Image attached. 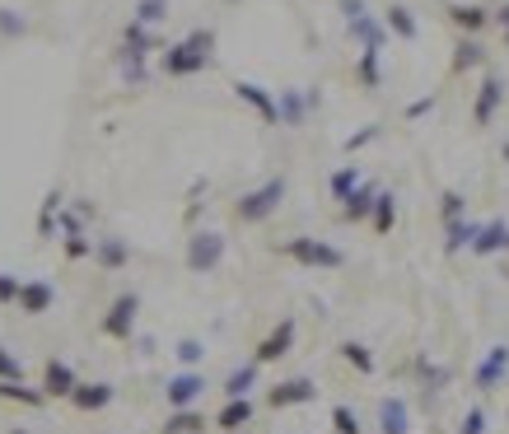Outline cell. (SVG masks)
Returning <instances> with one entry per match:
<instances>
[{"label": "cell", "mask_w": 509, "mask_h": 434, "mask_svg": "<svg viewBox=\"0 0 509 434\" xmlns=\"http://www.w3.org/2000/svg\"><path fill=\"white\" fill-rule=\"evenodd\" d=\"M211 47H215V33H211V28H197V33H187L182 43H173V47L160 57V70L169 75V80L202 75V70L211 66Z\"/></svg>", "instance_id": "6da1fadb"}, {"label": "cell", "mask_w": 509, "mask_h": 434, "mask_svg": "<svg viewBox=\"0 0 509 434\" xmlns=\"http://www.w3.org/2000/svg\"><path fill=\"white\" fill-rule=\"evenodd\" d=\"M286 196H290L286 178H266V182H257L253 191H244L239 202H234V220H239V224H266L271 215L281 211Z\"/></svg>", "instance_id": "7a4b0ae2"}, {"label": "cell", "mask_w": 509, "mask_h": 434, "mask_svg": "<svg viewBox=\"0 0 509 434\" xmlns=\"http://www.w3.org/2000/svg\"><path fill=\"white\" fill-rule=\"evenodd\" d=\"M276 253L308 266V271H341L346 266V253L337 243H327V239H313V233H295V239L276 243Z\"/></svg>", "instance_id": "3957f363"}, {"label": "cell", "mask_w": 509, "mask_h": 434, "mask_svg": "<svg viewBox=\"0 0 509 434\" xmlns=\"http://www.w3.org/2000/svg\"><path fill=\"white\" fill-rule=\"evenodd\" d=\"M224 253H229V239H224V233L197 229V233L187 239V271H192V275H211V271H220Z\"/></svg>", "instance_id": "277c9868"}, {"label": "cell", "mask_w": 509, "mask_h": 434, "mask_svg": "<svg viewBox=\"0 0 509 434\" xmlns=\"http://www.w3.org/2000/svg\"><path fill=\"white\" fill-rule=\"evenodd\" d=\"M136 323H140V294L136 290H127V294H117L112 304H108V313H103V336L108 341H131L136 336Z\"/></svg>", "instance_id": "5b68a950"}, {"label": "cell", "mask_w": 509, "mask_h": 434, "mask_svg": "<svg viewBox=\"0 0 509 434\" xmlns=\"http://www.w3.org/2000/svg\"><path fill=\"white\" fill-rule=\"evenodd\" d=\"M295 336H299V323L286 313V318H281L276 327H271V332L257 341V350H253V365L262 369V365H276V360H286V355L295 350Z\"/></svg>", "instance_id": "8992f818"}, {"label": "cell", "mask_w": 509, "mask_h": 434, "mask_svg": "<svg viewBox=\"0 0 509 434\" xmlns=\"http://www.w3.org/2000/svg\"><path fill=\"white\" fill-rule=\"evenodd\" d=\"M341 15H346V28L360 47H379L383 52V24L365 10V0H341Z\"/></svg>", "instance_id": "52a82bcc"}, {"label": "cell", "mask_w": 509, "mask_h": 434, "mask_svg": "<svg viewBox=\"0 0 509 434\" xmlns=\"http://www.w3.org/2000/svg\"><path fill=\"white\" fill-rule=\"evenodd\" d=\"M313 398H318V383H313V378H286V383H276V388H266V407H271V411L308 407Z\"/></svg>", "instance_id": "ba28073f"}, {"label": "cell", "mask_w": 509, "mask_h": 434, "mask_svg": "<svg viewBox=\"0 0 509 434\" xmlns=\"http://www.w3.org/2000/svg\"><path fill=\"white\" fill-rule=\"evenodd\" d=\"M504 378H509V346L500 341V346H491V350L482 355L473 383H477V392H495V388H504Z\"/></svg>", "instance_id": "9c48e42d"}, {"label": "cell", "mask_w": 509, "mask_h": 434, "mask_svg": "<svg viewBox=\"0 0 509 434\" xmlns=\"http://www.w3.org/2000/svg\"><path fill=\"white\" fill-rule=\"evenodd\" d=\"M202 392H206V378H202L197 369H182V374H173V378H169L164 402H169L173 411H187V407H197Z\"/></svg>", "instance_id": "30bf717a"}, {"label": "cell", "mask_w": 509, "mask_h": 434, "mask_svg": "<svg viewBox=\"0 0 509 434\" xmlns=\"http://www.w3.org/2000/svg\"><path fill=\"white\" fill-rule=\"evenodd\" d=\"M75 411H85V416H94V411H108L112 402H117V388L112 383H75V392H70V398H66Z\"/></svg>", "instance_id": "8fae6325"}, {"label": "cell", "mask_w": 509, "mask_h": 434, "mask_svg": "<svg viewBox=\"0 0 509 434\" xmlns=\"http://www.w3.org/2000/svg\"><path fill=\"white\" fill-rule=\"evenodd\" d=\"M75 383H80V374H75L61 355H52V360L43 365V398L52 402V398H70L75 392Z\"/></svg>", "instance_id": "7c38bea8"}, {"label": "cell", "mask_w": 509, "mask_h": 434, "mask_svg": "<svg viewBox=\"0 0 509 434\" xmlns=\"http://www.w3.org/2000/svg\"><path fill=\"white\" fill-rule=\"evenodd\" d=\"M234 94H239V103H248L266 127L281 122V117H276V94H271V89H262V85H253V80H234Z\"/></svg>", "instance_id": "4fadbf2b"}, {"label": "cell", "mask_w": 509, "mask_h": 434, "mask_svg": "<svg viewBox=\"0 0 509 434\" xmlns=\"http://www.w3.org/2000/svg\"><path fill=\"white\" fill-rule=\"evenodd\" d=\"M52 299H57L52 281H24V285H19L15 308L24 313V318H37V313H47V308H52Z\"/></svg>", "instance_id": "5bb4252c"}, {"label": "cell", "mask_w": 509, "mask_h": 434, "mask_svg": "<svg viewBox=\"0 0 509 434\" xmlns=\"http://www.w3.org/2000/svg\"><path fill=\"white\" fill-rule=\"evenodd\" d=\"M500 103H504V85L495 80V75H486L482 89H477V103H473V122L477 127H491L495 112H500Z\"/></svg>", "instance_id": "9a60e30c"}, {"label": "cell", "mask_w": 509, "mask_h": 434, "mask_svg": "<svg viewBox=\"0 0 509 434\" xmlns=\"http://www.w3.org/2000/svg\"><path fill=\"white\" fill-rule=\"evenodd\" d=\"M504 248H509V224H504V220H486V224H477V239H473V248H467V253L495 257V253H504Z\"/></svg>", "instance_id": "2e32d148"}, {"label": "cell", "mask_w": 509, "mask_h": 434, "mask_svg": "<svg viewBox=\"0 0 509 434\" xmlns=\"http://www.w3.org/2000/svg\"><path fill=\"white\" fill-rule=\"evenodd\" d=\"M253 416H257L253 398H234V402H224V407H220V416H215L211 425H215V429H224V434H239L244 425H253Z\"/></svg>", "instance_id": "e0dca14e"}, {"label": "cell", "mask_w": 509, "mask_h": 434, "mask_svg": "<svg viewBox=\"0 0 509 434\" xmlns=\"http://www.w3.org/2000/svg\"><path fill=\"white\" fill-rule=\"evenodd\" d=\"M379 429L383 434H411V407H407V398H383L379 402Z\"/></svg>", "instance_id": "ac0fdd59"}, {"label": "cell", "mask_w": 509, "mask_h": 434, "mask_svg": "<svg viewBox=\"0 0 509 434\" xmlns=\"http://www.w3.org/2000/svg\"><path fill=\"white\" fill-rule=\"evenodd\" d=\"M94 262H99L103 271H122V266L131 262L127 239H117V233H103V239H94Z\"/></svg>", "instance_id": "d6986e66"}, {"label": "cell", "mask_w": 509, "mask_h": 434, "mask_svg": "<svg viewBox=\"0 0 509 434\" xmlns=\"http://www.w3.org/2000/svg\"><path fill=\"white\" fill-rule=\"evenodd\" d=\"M337 355H341V360H346L350 369H356L360 378H374V369H379L374 350H369L365 341H341V346H337Z\"/></svg>", "instance_id": "ffe728a7"}, {"label": "cell", "mask_w": 509, "mask_h": 434, "mask_svg": "<svg viewBox=\"0 0 509 434\" xmlns=\"http://www.w3.org/2000/svg\"><path fill=\"white\" fill-rule=\"evenodd\" d=\"M473 239H477V220H449L444 224V253L449 257H458L462 248H473Z\"/></svg>", "instance_id": "44dd1931"}, {"label": "cell", "mask_w": 509, "mask_h": 434, "mask_svg": "<svg viewBox=\"0 0 509 434\" xmlns=\"http://www.w3.org/2000/svg\"><path fill=\"white\" fill-rule=\"evenodd\" d=\"M327 187H332V202H350V196H356V191L365 187V173H360L356 164H341V169L332 173V182H327Z\"/></svg>", "instance_id": "7402d4cb"}, {"label": "cell", "mask_w": 509, "mask_h": 434, "mask_svg": "<svg viewBox=\"0 0 509 434\" xmlns=\"http://www.w3.org/2000/svg\"><path fill=\"white\" fill-rule=\"evenodd\" d=\"M276 117H281V127H299L304 117H308V98L299 89H281L276 98Z\"/></svg>", "instance_id": "603a6c76"}, {"label": "cell", "mask_w": 509, "mask_h": 434, "mask_svg": "<svg viewBox=\"0 0 509 434\" xmlns=\"http://www.w3.org/2000/svg\"><path fill=\"white\" fill-rule=\"evenodd\" d=\"M61 206H66V196H61V191H47L43 211H37V239H43V243H52V239H57V220H61Z\"/></svg>", "instance_id": "cb8c5ba5"}, {"label": "cell", "mask_w": 509, "mask_h": 434, "mask_svg": "<svg viewBox=\"0 0 509 434\" xmlns=\"http://www.w3.org/2000/svg\"><path fill=\"white\" fill-rule=\"evenodd\" d=\"M383 28H393L402 43H416V33H421V24H416V15L407 5H388L383 10Z\"/></svg>", "instance_id": "d4e9b609"}, {"label": "cell", "mask_w": 509, "mask_h": 434, "mask_svg": "<svg viewBox=\"0 0 509 434\" xmlns=\"http://www.w3.org/2000/svg\"><path fill=\"white\" fill-rule=\"evenodd\" d=\"M257 374H262V369H257L253 360H248V365H239V369H234V374L224 378V402H234V398H248V392L257 388Z\"/></svg>", "instance_id": "484cf974"}, {"label": "cell", "mask_w": 509, "mask_h": 434, "mask_svg": "<svg viewBox=\"0 0 509 434\" xmlns=\"http://www.w3.org/2000/svg\"><path fill=\"white\" fill-rule=\"evenodd\" d=\"M369 224H374V233H388V229L398 224V196H393V191H379V196H374Z\"/></svg>", "instance_id": "4316f807"}, {"label": "cell", "mask_w": 509, "mask_h": 434, "mask_svg": "<svg viewBox=\"0 0 509 434\" xmlns=\"http://www.w3.org/2000/svg\"><path fill=\"white\" fill-rule=\"evenodd\" d=\"M160 434H206V416H202L197 407L173 411V416L164 420V429H160Z\"/></svg>", "instance_id": "83f0119b"}, {"label": "cell", "mask_w": 509, "mask_h": 434, "mask_svg": "<svg viewBox=\"0 0 509 434\" xmlns=\"http://www.w3.org/2000/svg\"><path fill=\"white\" fill-rule=\"evenodd\" d=\"M449 19H453V28H462L467 37H473V33H482V28H486V19H491V15H486L482 5H449Z\"/></svg>", "instance_id": "f1b7e54d"}, {"label": "cell", "mask_w": 509, "mask_h": 434, "mask_svg": "<svg viewBox=\"0 0 509 434\" xmlns=\"http://www.w3.org/2000/svg\"><path fill=\"white\" fill-rule=\"evenodd\" d=\"M374 196H379V191H374V187L365 182V187H360L356 196H350V202H341V220H350V224L369 220V211H374Z\"/></svg>", "instance_id": "f546056e"}, {"label": "cell", "mask_w": 509, "mask_h": 434, "mask_svg": "<svg viewBox=\"0 0 509 434\" xmlns=\"http://www.w3.org/2000/svg\"><path fill=\"white\" fill-rule=\"evenodd\" d=\"M356 80L365 89H379L383 80V66H379V47H360V61H356Z\"/></svg>", "instance_id": "4dcf8cb0"}, {"label": "cell", "mask_w": 509, "mask_h": 434, "mask_svg": "<svg viewBox=\"0 0 509 434\" xmlns=\"http://www.w3.org/2000/svg\"><path fill=\"white\" fill-rule=\"evenodd\" d=\"M482 61H486V47L477 43V37H462V43L453 47V70H458V75H462V70H477Z\"/></svg>", "instance_id": "1f68e13d"}, {"label": "cell", "mask_w": 509, "mask_h": 434, "mask_svg": "<svg viewBox=\"0 0 509 434\" xmlns=\"http://www.w3.org/2000/svg\"><path fill=\"white\" fill-rule=\"evenodd\" d=\"M0 402H19V407H43V388H24V383H0Z\"/></svg>", "instance_id": "d6a6232c"}, {"label": "cell", "mask_w": 509, "mask_h": 434, "mask_svg": "<svg viewBox=\"0 0 509 434\" xmlns=\"http://www.w3.org/2000/svg\"><path fill=\"white\" fill-rule=\"evenodd\" d=\"M169 15V0H136V15H131V24H140V28H154Z\"/></svg>", "instance_id": "836d02e7"}, {"label": "cell", "mask_w": 509, "mask_h": 434, "mask_svg": "<svg viewBox=\"0 0 509 434\" xmlns=\"http://www.w3.org/2000/svg\"><path fill=\"white\" fill-rule=\"evenodd\" d=\"M332 434H365L360 416H356V411H350L346 402H337V407H332Z\"/></svg>", "instance_id": "e575fe53"}, {"label": "cell", "mask_w": 509, "mask_h": 434, "mask_svg": "<svg viewBox=\"0 0 509 434\" xmlns=\"http://www.w3.org/2000/svg\"><path fill=\"white\" fill-rule=\"evenodd\" d=\"M421 378H425V392H444L449 378H453V369H449V365H430V360H421Z\"/></svg>", "instance_id": "d590c367"}, {"label": "cell", "mask_w": 509, "mask_h": 434, "mask_svg": "<svg viewBox=\"0 0 509 434\" xmlns=\"http://www.w3.org/2000/svg\"><path fill=\"white\" fill-rule=\"evenodd\" d=\"M0 383H24V365H19V355L0 346Z\"/></svg>", "instance_id": "8d00e7d4"}, {"label": "cell", "mask_w": 509, "mask_h": 434, "mask_svg": "<svg viewBox=\"0 0 509 434\" xmlns=\"http://www.w3.org/2000/svg\"><path fill=\"white\" fill-rule=\"evenodd\" d=\"M173 355H178V365H182V369H197V365H202V355H206V346L187 336V341H178V350H173Z\"/></svg>", "instance_id": "74e56055"}, {"label": "cell", "mask_w": 509, "mask_h": 434, "mask_svg": "<svg viewBox=\"0 0 509 434\" xmlns=\"http://www.w3.org/2000/svg\"><path fill=\"white\" fill-rule=\"evenodd\" d=\"M28 33V19L19 10H0V37H24Z\"/></svg>", "instance_id": "f35d334b"}, {"label": "cell", "mask_w": 509, "mask_h": 434, "mask_svg": "<svg viewBox=\"0 0 509 434\" xmlns=\"http://www.w3.org/2000/svg\"><path fill=\"white\" fill-rule=\"evenodd\" d=\"M458 434H486V411L482 407H467L458 420Z\"/></svg>", "instance_id": "ab89813d"}, {"label": "cell", "mask_w": 509, "mask_h": 434, "mask_svg": "<svg viewBox=\"0 0 509 434\" xmlns=\"http://www.w3.org/2000/svg\"><path fill=\"white\" fill-rule=\"evenodd\" d=\"M449 220H467V202H462L458 191H444V224Z\"/></svg>", "instance_id": "60d3db41"}, {"label": "cell", "mask_w": 509, "mask_h": 434, "mask_svg": "<svg viewBox=\"0 0 509 434\" xmlns=\"http://www.w3.org/2000/svg\"><path fill=\"white\" fill-rule=\"evenodd\" d=\"M19 275H10V271H0V304H15L19 299Z\"/></svg>", "instance_id": "b9f144b4"}, {"label": "cell", "mask_w": 509, "mask_h": 434, "mask_svg": "<svg viewBox=\"0 0 509 434\" xmlns=\"http://www.w3.org/2000/svg\"><path fill=\"white\" fill-rule=\"evenodd\" d=\"M379 136H383V127H365L360 136H350V140H346V154H356V150H365V145H374Z\"/></svg>", "instance_id": "7bdbcfd3"}, {"label": "cell", "mask_w": 509, "mask_h": 434, "mask_svg": "<svg viewBox=\"0 0 509 434\" xmlns=\"http://www.w3.org/2000/svg\"><path fill=\"white\" fill-rule=\"evenodd\" d=\"M430 108H435V94H430V98H416V103L407 108V117H421V112H430Z\"/></svg>", "instance_id": "ee69618b"}, {"label": "cell", "mask_w": 509, "mask_h": 434, "mask_svg": "<svg viewBox=\"0 0 509 434\" xmlns=\"http://www.w3.org/2000/svg\"><path fill=\"white\" fill-rule=\"evenodd\" d=\"M500 28H504V37H509V10H504V15H500Z\"/></svg>", "instance_id": "f6af8a7d"}, {"label": "cell", "mask_w": 509, "mask_h": 434, "mask_svg": "<svg viewBox=\"0 0 509 434\" xmlns=\"http://www.w3.org/2000/svg\"><path fill=\"white\" fill-rule=\"evenodd\" d=\"M500 160H504V164H509V145H500Z\"/></svg>", "instance_id": "bcb514c9"}, {"label": "cell", "mask_w": 509, "mask_h": 434, "mask_svg": "<svg viewBox=\"0 0 509 434\" xmlns=\"http://www.w3.org/2000/svg\"><path fill=\"white\" fill-rule=\"evenodd\" d=\"M10 434H28V429H10Z\"/></svg>", "instance_id": "7dc6e473"}]
</instances>
